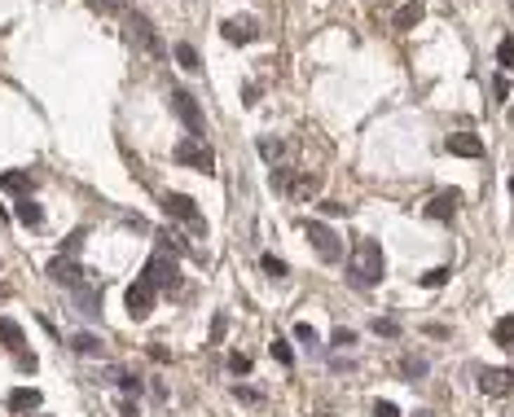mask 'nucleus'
<instances>
[{"instance_id": "nucleus-1", "label": "nucleus", "mask_w": 514, "mask_h": 417, "mask_svg": "<svg viewBox=\"0 0 514 417\" xmlns=\"http://www.w3.org/2000/svg\"><path fill=\"white\" fill-rule=\"evenodd\" d=\"M387 273V264H383V246H378L374 238H356L352 246V255H347V281H352L356 290H370L378 286Z\"/></svg>"}, {"instance_id": "nucleus-2", "label": "nucleus", "mask_w": 514, "mask_h": 417, "mask_svg": "<svg viewBox=\"0 0 514 417\" xmlns=\"http://www.w3.org/2000/svg\"><path fill=\"white\" fill-rule=\"evenodd\" d=\"M163 207H168V215H176V220H185L198 238H207V220L198 215V203L189 193H163Z\"/></svg>"}, {"instance_id": "nucleus-3", "label": "nucleus", "mask_w": 514, "mask_h": 417, "mask_svg": "<svg viewBox=\"0 0 514 417\" xmlns=\"http://www.w3.org/2000/svg\"><path fill=\"white\" fill-rule=\"evenodd\" d=\"M141 277L150 281L154 290H176V286H180V268H176V259H172V255H163V250H158L150 264H145V273H141Z\"/></svg>"}, {"instance_id": "nucleus-4", "label": "nucleus", "mask_w": 514, "mask_h": 417, "mask_svg": "<svg viewBox=\"0 0 514 417\" xmlns=\"http://www.w3.org/2000/svg\"><path fill=\"white\" fill-rule=\"evenodd\" d=\"M154 299H158V290H154L145 277H137V281L128 286V294H123V303H128V316H132V321H145V316L154 312Z\"/></svg>"}, {"instance_id": "nucleus-5", "label": "nucleus", "mask_w": 514, "mask_h": 417, "mask_svg": "<svg viewBox=\"0 0 514 417\" xmlns=\"http://www.w3.org/2000/svg\"><path fill=\"white\" fill-rule=\"evenodd\" d=\"M172 110H176V119L189 128V137H194V141H203V132H207L203 110H198V102H194L185 88H176V93H172Z\"/></svg>"}, {"instance_id": "nucleus-6", "label": "nucleus", "mask_w": 514, "mask_h": 417, "mask_svg": "<svg viewBox=\"0 0 514 417\" xmlns=\"http://www.w3.org/2000/svg\"><path fill=\"white\" fill-rule=\"evenodd\" d=\"M128 36L137 40L150 57H168V48H163V40H158V31H154V22L145 18V13H132L128 18Z\"/></svg>"}, {"instance_id": "nucleus-7", "label": "nucleus", "mask_w": 514, "mask_h": 417, "mask_svg": "<svg viewBox=\"0 0 514 417\" xmlns=\"http://www.w3.org/2000/svg\"><path fill=\"white\" fill-rule=\"evenodd\" d=\"M308 242H312V250H317L325 264H339L343 259V246L334 238V228H325L321 220H308Z\"/></svg>"}, {"instance_id": "nucleus-8", "label": "nucleus", "mask_w": 514, "mask_h": 417, "mask_svg": "<svg viewBox=\"0 0 514 417\" xmlns=\"http://www.w3.org/2000/svg\"><path fill=\"white\" fill-rule=\"evenodd\" d=\"M176 163H185V167H198V172H207V176L215 172V154H211V149H207L203 141H194V137L176 145Z\"/></svg>"}, {"instance_id": "nucleus-9", "label": "nucleus", "mask_w": 514, "mask_h": 417, "mask_svg": "<svg viewBox=\"0 0 514 417\" xmlns=\"http://www.w3.org/2000/svg\"><path fill=\"white\" fill-rule=\"evenodd\" d=\"M479 391L501 399V395L514 391V374H510V369H479Z\"/></svg>"}, {"instance_id": "nucleus-10", "label": "nucleus", "mask_w": 514, "mask_h": 417, "mask_svg": "<svg viewBox=\"0 0 514 417\" xmlns=\"http://www.w3.org/2000/svg\"><path fill=\"white\" fill-rule=\"evenodd\" d=\"M48 277H53L58 286H66V290H79V286H84V273L75 268V259H62V255L48 264Z\"/></svg>"}, {"instance_id": "nucleus-11", "label": "nucleus", "mask_w": 514, "mask_h": 417, "mask_svg": "<svg viewBox=\"0 0 514 417\" xmlns=\"http://www.w3.org/2000/svg\"><path fill=\"white\" fill-rule=\"evenodd\" d=\"M457 203H461V193H457V189H444V193H435V198L426 203V215H431V220H453V215H457Z\"/></svg>"}, {"instance_id": "nucleus-12", "label": "nucleus", "mask_w": 514, "mask_h": 417, "mask_svg": "<svg viewBox=\"0 0 514 417\" xmlns=\"http://www.w3.org/2000/svg\"><path fill=\"white\" fill-rule=\"evenodd\" d=\"M444 145H449V154H457V158H479V154H484V141L471 137V132H453Z\"/></svg>"}, {"instance_id": "nucleus-13", "label": "nucleus", "mask_w": 514, "mask_h": 417, "mask_svg": "<svg viewBox=\"0 0 514 417\" xmlns=\"http://www.w3.org/2000/svg\"><path fill=\"white\" fill-rule=\"evenodd\" d=\"M220 31H224L229 44H251V40H255V22H251V18H224Z\"/></svg>"}, {"instance_id": "nucleus-14", "label": "nucleus", "mask_w": 514, "mask_h": 417, "mask_svg": "<svg viewBox=\"0 0 514 417\" xmlns=\"http://www.w3.org/2000/svg\"><path fill=\"white\" fill-rule=\"evenodd\" d=\"M422 5H418V0H409V5H400V9H395V18H391V27L395 31H413V27H418L422 22Z\"/></svg>"}, {"instance_id": "nucleus-15", "label": "nucleus", "mask_w": 514, "mask_h": 417, "mask_svg": "<svg viewBox=\"0 0 514 417\" xmlns=\"http://www.w3.org/2000/svg\"><path fill=\"white\" fill-rule=\"evenodd\" d=\"M9 409H13V413H31V409H40V391H36V387H18V391L9 395Z\"/></svg>"}, {"instance_id": "nucleus-16", "label": "nucleus", "mask_w": 514, "mask_h": 417, "mask_svg": "<svg viewBox=\"0 0 514 417\" xmlns=\"http://www.w3.org/2000/svg\"><path fill=\"white\" fill-rule=\"evenodd\" d=\"M18 224H27V228H40L44 224V211H40V203H31V198H18Z\"/></svg>"}, {"instance_id": "nucleus-17", "label": "nucleus", "mask_w": 514, "mask_h": 417, "mask_svg": "<svg viewBox=\"0 0 514 417\" xmlns=\"http://www.w3.org/2000/svg\"><path fill=\"white\" fill-rule=\"evenodd\" d=\"M0 185H5L9 193H22V198H31V189H36V180H31L27 172H5V176H0Z\"/></svg>"}, {"instance_id": "nucleus-18", "label": "nucleus", "mask_w": 514, "mask_h": 417, "mask_svg": "<svg viewBox=\"0 0 514 417\" xmlns=\"http://www.w3.org/2000/svg\"><path fill=\"white\" fill-rule=\"evenodd\" d=\"M492 343H496V347H514V312L501 316V321L492 325Z\"/></svg>"}, {"instance_id": "nucleus-19", "label": "nucleus", "mask_w": 514, "mask_h": 417, "mask_svg": "<svg viewBox=\"0 0 514 417\" xmlns=\"http://www.w3.org/2000/svg\"><path fill=\"white\" fill-rule=\"evenodd\" d=\"M71 347H75V352L79 356H102V339H93V334H75V339H71Z\"/></svg>"}, {"instance_id": "nucleus-20", "label": "nucleus", "mask_w": 514, "mask_h": 417, "mask_svg": "<svg viewBox=\"0 0 514 417\" xmlns=\"http://www.w3.org/2000/svg\"><path fill=\"white\" fill-rule=\"evenodd\" d=\"M172 57H176L180 66H185V71H203V62H198V53H194V44H185V40H180V44L172 48Z\"/></svg>"}, {"instance_id": "nucleus-21", "label": "nucleus", "mask_w": 514, "mask_h": 417, "mask_svg": "<svg viewBox=\"0 0 514 417\" xmlns=\"http://www.w3.org/2000/svg\"><path fill=\"white\" fill-rule=\"evenodd\" d=\"M0 343L5 347H22V329L9 321V316H0Z\"/></svg>"}, {"instance_id": "nucleus-22", "label": "nucleus", "mask_w": 514, "mask_h": 417, "mask_svg": "<svg viewBox=\"0 0 514 417\" xmlns=\"http://www.w3.org/2000/svg\"><path fill=\"white\" fill-rule=\"evenodd\" d=\"M400 374H405V378H426V360H422V356H405V360H400Z\"/></svg>"}, {"instance_id": "nucleus-23", "label": "nucleus", "mask_w": 514, "mask_h": 417, "mask_svg": "<svg viewBox=\"0 0 514 417\" xmlns=\"http://www.w3.org/2000/svg\"><path fill=\"white\" fill-rule=\"evenodd\" d=\"M449 277H453L449 268H431V273H422V286L426 290H440V286H449Z\"/></svg>"}, {"instance_id": "nucleus-24", "label": "nucleus", "mask_w": 514, "mask_h": 417, "mask_svg": "<svg viewBox=\"0 0 514 417\" xmlns=\"http://www.w3.org/2000/svg\"><path fill=\"white\" fill-rule=\"evenodd\" d=\"M496 62H501V71H514V40L496 44Z\"/></svg>"}, {"instance_id": "nucleus-25", "label": "nucleus", "mask_w": 514, "mask_h": 417, "mask_svg": "<svg viewBox=\"0 0 514 417\" xmlns=\"http://www.w3.org/2000/svg\"><path fill=\"white\" fill-rule=\"evenodd\" d=\"M374 334H383V339H400V321L383 316V321H374Z\"/></svg>"}, {"instance_id": "nucleus-26", "label": "nucleus", "mask_w": 514, "mask_h": 417, "mask_svg": "<svg viewBox=\"0 0 514 417\" xmlns=\"http://www.w3.org/2000/svg\"><path fill=\"white\" fill-rule=\"evenodd\" d=\"M295 339H299L304 347H317V343H321V339H317V329H312L308 321H299V325H295Z\"/></svg>"}, {"instance_id": "nucleus-27", "label": "nucleus", "mask_w": 514, "mask_h": 417, "mask_svg": "<svg viewBox=\"0 0 514 417\" xmlns=\"http://www.w3.org/2000/svg\"><path fill=\"white\" fill-rule=\"evenodd\" d=\"M273 356H277L281 364H295V352H290V343H286V339H273Z\"/></svg>"}, {"instance_id": "nucleus-28", "label": "nucleus", "mask_w": 514, "mask_h": 417, "mask_svg": "<svg viewBox=\"0 0 514 417\" xmlns=\"http://www.w3.org/2000/svg\"><path fill=\"white\" fill-rule=\"evenodd\" d=\"M264 273H269V277H286V264H281L277 255H264Z\"/></svg>"}, {"instance_id": "nucleus-29", "label": "nucleus", "mask_w": 514, "mask_h": 417, "mask_svg": "<svg viewBox=\"0 0 514 417\" xmlns=\"http://www.w3.org/2000/svg\"><path fill=\"white\" fill-rule=\"evenodd\" d=\"M229 369H234V374H251V356L234 352V356H229Z\"/></svg>"}, {"instance_id": "nucleus-30", "label": "nucleus", "mask_w": 514, "mask_h": 417, "mask_svg": "<svg viewBox=\"0 0 514 417\" xmlns=\"http://www.w3.org/2000/svg\"><path fill=\"white\" fill-rule=\"evenodd\" d=\"M259 154L269 158V163H277V158H281V145H277V141H259Z\"/></svg>"}, {"instance_id": "nucleus-31", "label": "nucleus", "mask_w": 514, "mask_h": 417, "mask_svg": "<svg viewBox=\"0 0 514 417\" xmlns=\"http://www.w3.org/2000/svg\"><path fill=\"white\" fill-rule=\"evenodd\" d=\"M374 417H400V409H395L391 399H378V404H374Z\"/></svg>"}, {"instance_id": "nucleus-32", "label": "nucleus", "mask_w": 514, "mask_h": 417, "mask_svg": "<svg viewBox=\"0 0 514 417\" xmlns=\"http://www.w3.org/2000/svg\"><path fill=\"white\" fill-rule=\"evenodd\" d=\"M234 395L242 399V404H259V399H264V395H259V391H251V387H234Z\"/></svg>"}, {"instance_id": "nucleus-33", "label": "nucleus", "mask_w": 514, "mask_h": 417, "mask_svg": "<svg viewBox=\"0 0 514 417\" xmlns=\"http://www.w3.org/2000/svg\"><path fill=\"white\" fill-rule=\"evenodd\" d=\"M93 9H102V13H119L123 9V0H88Z\"/></svg>"}, {"instance_id": "nucleus-34", "label": "nucleus", "mask_w": 514, "mask_h": 417, "mask_svg": "<svg viewBox=\"0 0 514 417\" xmlns=\"http://www.w3.org/2000/svg\"><path fill=\"white\" fill-rule=\"evenodd\" d=\"M492 97H496V102H506V97H510V83H506V75H496V79H492Z\"/></svg>"}, {"instance_id": "nucleus-35", "label": "nucleus", "mask_w": 514, "mask_h": 417, "mask_svg": "<svg viewBox=\"0 0 514 417\" xmlns=\"http://www.w3.org/2000/svg\"><path fill=\"white\" fill-rule=\"evenodd\" d=\"M352 343H356V334L339 325V329H334V347H352Z\"/></svg>"}, {"instance_id": "nucleus-36", "label": "nucleus", "mask_w": 514, "mask_h": 417, "mask_svg": "<svg viewBox=\"0 0 514 417\" xmlns=\"http://www.w3.org/2000/svg\"><path fill=\"white\" fill-rule=\"evenodd\" d=\"M321 211L330 215V220H334V215H347V207H343V203H321Z\"/></svg>"}, {"instance_id": "nucleus-37", "label": "nucleus", "mask_w": 514, "mask_h": 417, "mask_svg": "<svg viewBox=\"0 0 514 417\" xmlns=\"http://www.w3.org/2000/svg\"><path fill=\"white\" fill-rule=\"evenodd\" d=\"M18 364H22V369L31 374V369H36V356H31V352H18Z\"/></svg>"}, {"instance_id": "nucleus-38", "label": "nucleus", "mask_w": 514, "mask_h": 417, "mask_svg": "<svg viewBox=\"0 0 514 417\" xmlns=\"http://www.w3.org/2000/svg\"><path fill=\"white\" fill-rule=\"evenodd\" d=\"M510 193H514V176H510Z\"/></svg>"}, {"instance_id": "nucleus-39", "label": "nucleus", "mask_w": 514, "mask_h": 417, "mask_svg": "<svg viewBox=\"0 0 514 417\" xmlns=\"http://www.w3.org/2000/svg\"><path fill=\"white\" fill-rule=\"evenodd\" d=\"M418 417H426V413H418Z\"/></svg>"}]
</instances>
